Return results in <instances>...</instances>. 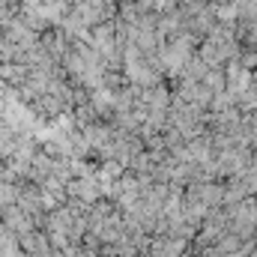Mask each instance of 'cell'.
<instances>
[{"instance_id":"obj_5","label":"cell","mask_w":257,"mask_h":257,"mask_svg":"<svg viewBox=\"0 0 257 257\" xmlns=\"http://www.w3.org/2000/svg\"><path fill=\"white\" fill-rule=\"evenodd\" d=\"M212 96L215 93H224V87H227V81H224V69H209L206 75H203V81H200Z\"/></svg>"},{"instance_id":"obj_9","label":"cell","mask_w":257,"mask_h":257,"mask_svg":"<svg viewBox=\"0 0 257 257\" xmlns=\"http://www.w3.org/2000/svg\"><path fill=\"white\" fill-rule=\"evenodd\" d=\"M236 63L242 66L245 72H257V48H242L239 57H236Z\"/></svg>"},{"instance_id":"obj_10","label":"cell","mask_w":257,"mask_h":257,"mask_svg":"<svg viewBox=\"0 0 257 257\" xmlns=\"http://www.w3.org/2000/svg\"><path fill=\"white\" fill-rule=\"evenodd\" d=\"M42 0H21V9H36Z\"/></svg>"},{"instance_id":"obj_7","label":"cell","mask_w":257,"mask_h":257,"mask_svg":"<svg viewBox=\"0 0 257 257\" xmlns=\"http://www.w3.org/2000/svg\"><path fill=\"white\" fill-rule=\"evenodd\" d=\"M18 12H21V0H0V30H3L9 21H15Z\"/></svg>"},{"instance_id":"obj_1","label":"cell","mask_w":257,"mask_h":257,"mask_svg":"<svg viewBox=\"0 0 257 257\" xmlns=\"http://www.w3.org/2000/svg\"><path fill=\"white\" fill-rule=\"evenodd\" d=\"M0 36H3L6 42H12V45H18V48L24 51V48H33V45L39 42V36H42V33H36V30H30V27H27V24H24L21 18H15V21H9V24H6V27L0 30Z\"/></svg>"},{"instance_id":"obj_8","label":"cell","mask_w":257,"mask_h":257,"mask_svg":"<svg viewBox=\"0 0 257 257\" xmlns=\"http://www.w3.org/2000/svg\"><path fill=\"white\" fill-rule=\"evenodd\" d=\"M230 108H236V105H233V96L227 90L224 93H215L209 99V114H221V111H230Z\"/></svg>"},{"instance_id":"obj_4","label":"cell","mask_w":257,"mask_h":257,"mask_svg":"<svg viewBox=\"0 0 257 257\" xmlns=\"http://www.w3.org/2000/svg\"><path fill=\"white\" fill-rule=\"evenodd\" d=\"M209 72V66L203 63L197 54L194 57H189V63L183 66V72H180V78H186V81H203V75Z\"/></svg>"},{"instance_id":"obj_6","label":"cell","mask_w":257,"mask_h":257,"mask_svg":"<svg viewBox=\"0 0 257 257\" xmlns=\"http://www.w3.org/2000/svg\"><path fill=\"white\" fill-rule=\"evenodd\" d=\"M72 120H75V126H78V128H84V126H90V123H96V120H99V114L93 111V105H90V102H84V105L72 108Z\"/></svg>"},{"instance_id":"obj_11","label":"cell","mask_w":257,"mask_h":257,"mask_svg":"<svg viewBox=\"0 0 257 257\" xmlns=\"http://www.w3.org/2000/svg\"><path fill=\"white\" fill-rule=\"evenodd\" d=\"M84 3H90V6H105L108 0H84Z\"/></svg>"},{"instance_id":"obj_3","label":"cell","mask_w":257,"mask_h":257,"mask_svg":"<svg viewBox=\"0 0 257 257\" xmlns=\"http://www.w3.org/2000/svg\"><path fill=\"white\" fill-rule=\"evenodd\" d=\"M27 75H30V69L21 63H0V84L3 87H9V90H18L24 81H27Z\"/></svg>"},{"instance_id":"obj_2","label":"cell","mask_w":257,"mask_h":257,"mask_svg":"<svg viewBox=\"0 0 257 257\" xmlns=\"http://www.w3.org/2000/svg\"><path fill=\"white\" fill-rule=\"evenodd\" d=\"M39 45L45 48V54H48L51 60H57V63H60V60H63V54L69 51V45H72V42H69V36H66L60 27H48V30L39 36Z\"/></svg>"}]
</instances>
